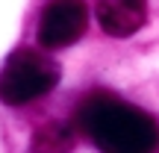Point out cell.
Returning <instances> with one entry per match:
<instances>
[{
  "mask_svg": "<svg viewBox=\"0 0 159 153\" xmlns=\"http://www.w3.org/2000/svg\"><path fill=\"white\" fill-rule=\"evenodd\" d=\"M77 124L103 153H153L156 121L112 94H91L80 103Z\"/></svg>",
  "mask_w": 159,
  "mask_h": 153,
  "instance_id": "1",
  "label": "cell"
},
{
  "mask_svg": "<svg viewBox=\"0 0 159 153\" xmlns=\"http://www.w3.org/2000/svg\"><path fill=\"white\" fill-rule=\"evenodd\" d=\"M59 85V65L44 53L21 47L6 59L0 71V100L6 106H24Z\"/></svg>",
  "mask_w": 159,
  "mask_h": 153,
  "instance_id": "2",
  "label": "cell"
},
{
  "mask_svg": "<svg viewBox=\"0 0 159 153\" xmlns=\"http://www.w3.org/2000/svg\"><path fill=\"white\" fill-rule=\"evenodd\" d=\"M89 27L85 0H47L39 18V44L47 50L71 47Z\"/></svg>",
  "mask_w": 159,
  "mask_h": 153,
  "instance_id": "3",
  "label": "cell"
},
{
  "mask_svg": "<svg viewBox=\"0 0 159 153\" xmlns=\"http://www.w3.org/2000/svg\"><path fill=\"white\" fill-rule=\"evenodd\" d=\"M100 29L112 38H127L139 33L148 21V3L144 0H97L94 6Z\"/></svg>",
  "mask_w": 159,
  "mask_h": 153,
  "instance_id": "4",
  "label": "cell"
},
{
  "mask_svg": "<svg viewBox=\"0 0 159 153\" xmlns=\"http://www.w3.org/2000/svg\"><path fill=\"white\" fill-rule=\"evenodd\" d=\"M74 130L62 121H50V124H41L35 130L33 142H30L27 153H68L74 147Z\"/></svg>",
  "mask_w": 159,
  "mask_h": 153,
  "instance_id": "5",
  "label": "cell"
}]
</instances>
